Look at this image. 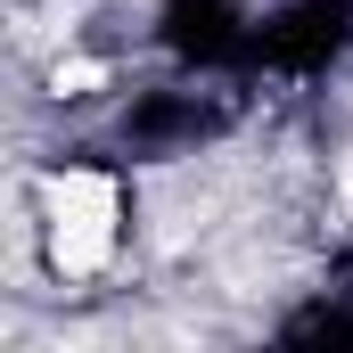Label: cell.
Listing matches in <instances>:
<instances>
[{
	"mask_svg": "<svg viewBox=\"0 0 353 353\" xmlns=\"http://www.w3.org/2000/svg\"><path fill=\"white\" fill-rule=\"evenodd\" d=\"M132 173L140 165H123L115 148H74V157H50L41 173L25 181V230H33L50 279L99 288L107 271L132 255V230H140Z\"/></svg>",
	"mask_w": 353,
	"mask_h": 353,
	"instance_id": "obj_1",
	"label": "cell"
},
{
	"mask_svg": "<svg viewBox=\"0 0 353 353\" xmlns=\"http://www.w3.org/2000/svg\"><path fill=\"white\" fill-rule=\"evenodd\" d=\"M239 123H247V74H189V66H165L157 83L123 90V107H115V123H107V148H115L123 165H181V157L222 148Z\"/></svg>",
	"mask_w": 353,
	"mask_h": 353,
	"instance_id": "obj_2",
	"label": "cell"
},
{
	"mask_svg": "<svg viewBox=\"0 0 353 353\" xmlns=\"http://www.w3.org/2000/svg\"><path fill=\"white\" fill-rule=\"evenodd\" d=\"M353 58V0H263L255 17V83H329Z\"/></svg>",
	"mask_w": 353,
	"mask_h": 353,
	"instance_id": "obj_3",
	"label": "cell"
},
{
	"mask_svg": "<svg viewBox=\"0 0 353 353\" xmlns=\"http://www.w3.org/2000/svg\"><path fill=\"white\" fill-rule=\"evenodd\" d=\"M255 0H157L148 8V41L165 50V66L189 74H247L255 83Z\"/></svg>",
	"mask_w": 353,
	"mask_h": 353,
	"instance_id": "obj_4",
	"label": "cell"
},
{
	"mask_svg": "<svg viewBox=\"0 0 353 353\" xmlns=\"http://www.w3.org/2000/svg\"><path fill=\"white\" fill-rule=\"evenodd\" d=\"M279 345H353V239L312 271V288L271 321Z\"/></svg>",
	"mask_w": 353,
	"mask_h": 353,
	"instance_id": "obj_5",
	"label": "cell"
}]
</instances>
